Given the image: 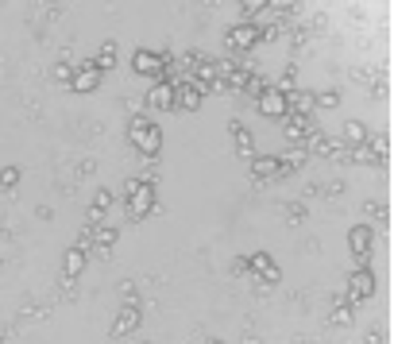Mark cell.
<instances>
[{"mask_svg":"<svg viewBox=\"0 0 394 344\" xmlns=\"http://www.w3.org/2000/svg\"><path fill=\"white\" fill-rule=\"evenodd\" d=\"M228 132H232V143H236V155L240 159H256V139H251V132H247L240 120H232V124H228Z\"/></svg>","mask_w":394,"mask_h":344,"instance_id":"5bb4252c","label":"cell"},{"mask_svg":"<svg viewBox=\"0 0 394 344\" xmlns=\"http://www.w3.org/2000/svg\"><path fill=\"white\" fill-rule=\"evenodd\" d=\"M267 89H271V81H267L263 78V74H251V81H247V89H244V93H247V97H263V93H267Z\"/></svg>","mask_w":394,"mask_h":344,"instance_id":"f1b7e54d","label":"cell"},{"mask_svg":"<svg viewBox=\"0 0 394 344\" xmlns=\"http://www.w3.org/2000/svg\"><path fill=\"white\" fill-rule=\"evenodd\" d=\"M128 139L136 143V151H139L143 159H155L158 151H163V132H158V124H151V120H143V117L132 120Z\"/></svg>","mask_w":394,"mask_h":344,"instance_id":"7a4b0ae2","label":"cell"},{"mask_svg":"<svg viewBox=\"0 0 394 344\" xmlns=\"http://www.w3.org/2000/svg\"><path fill=\"white\" fill-rule=\"evenodd\" d=\"M367 213H371V216H383V221H386V216H391V209H386L383 201H367Z\"/></svg>","mask_w":394,"mask_h":344,"instance_id":"d590c367","label":"cell"},{"mask_svg":"<svg viewBox=\"0 0 394 344\" xmlns=\"http://www.w3.org/2000/svg\"><path fill=\"white\" fill-rule=\"evenodd\" d=\"M317 105H321V108H336V105H340V93H336V89H325V93H317Z\"/></svg>","mask_w":394,"mask_h":344,"instance_id":"836d02e7","label":"cell"},{"mask_svg":"<svg viewBox=\"0 0 394 344\" xmlns=\"http://www.w3.org/2000/svg\"><path fill=\"white\" fill-rule=\"evenodd\" d=\"M81 271H85V247H70L66 256H62V275H70V279H78Z\"/></svg>","mask_w":394,"mask_h":344,"instance_id":"ac0fdd59","label":"cell"},{"mask_svg":"<svg viewBox=\"0 0 394 344\" xmlns=\"http://www.w3.org/2000/svg\"><path fill=\"white\" fill-rule=\"evenodd\" d=\"M251 74H256V70H247V66H232V70L225 74L228 93H244V89H247V81H251Z\"/></svg>","mask_w":394,"mask_h":344,"instance_id":"ffe728a7","label":"cell"},{"mask_svg":"<svg viewBox=\"0 0 394 344\" xmlns=\"http://www.w3.org/2000/svg\"><path fill=\"white\" fill-rule=\"evenodd\" d=\"M228 275H236V279H247L251 275V263H247V256H236L232 263H228Z\"/></svg>","mask_w":394,"mask_h":344,"instance_id":"1f68e13d","label":"cell"},{"mask_svg":"<svg viewBox=\"0 0 394 344\" xmlns=\"http://www.w3.org/2000/svg\"><path fill=\"white\" fill-rule=\"evenodd\" d=\"M321 194H325V197H340V194H344V182H340V178H333V182H329Z\"/></svg>","mask_w":394,"mask_h":344,"instance_id":"e575fe53","label":"cell"},{"mask_svg":"<svg viewBox=\"0 0 394 344\" xmlns=\"http://www.w3.org/2000/svg\"><path fill=\"white\" fill-rule=\"evenodd\" d=\"M201 93H197V85H178L174 89V108H182V112H197L201 108Z\"/></svg>","mask_w":394,"mask_h":344,"instance_id":"e0dca14e","label":"cell"},{"mask_svg":"<svg viewBox=\"0 0 394 344\" xmlns=\"http://www.w3.org/2000/svg\"><path fill=\"white\" fill-rule=\"evenodd\" d=\"M247 263H251V279L263 286H275L278 279H282V271L275 267V259L267 256V252H256V256H247Z\"/></svg>","mask_w":394,"mask_h":344,"instance_id":"ba28073f","label":"cell"},{"mask_svg":"<svg viewBox=\"0 0 394 344\" xmlns=\"http://www.w3.org/2000/svg\"><path fill=\"white\" fill-rule=\"evenodd\" d=\"M391 93V81H386V70H375L371 74V97H386Z\"/></svg>","mask_w":394,"mask_h":344,"instance_id":"83f0119b","label":"cell"},{"mask_svg":"<svg viewBox=\"0 0 394 344\" xmlns=\"http://www.w3.org/2000/svg\"><path fill=\"white\" fill-rule=\"evenodd\" d=\"M109 209H112V194H109V190L93 194V205H89V225H101V221L109 216Z\"/></svg>","mask_w":394,"mask_h":344,"instance_id":"d6986e66","label":"cell"},{"mask_svg":"<svg viewBox=\"0 0 394 344\" xmlns=\"http://www.w3.org/2000/svg\"><path fill=\"white\" fill-rule=\"evenodd\" d=\"M240 16H267V0H247V4H240Z\"/></svg>","mask_w":394,"mask_h":344,"instance_id":"d6a6232c","label":"cell"},{"mask_svg":"<svg viewBox=\"0 0 394 344\" xmlns=\"http://www.w3.org/2000/svg\"><path fill=\"white\" fill-rule=\"evenodd\" d=\"M167 54H163V50H136V54H132V70H136V74H147V78H163V74H167Z\"/></svg>","mask_w":394,"mask_h":344,"instance_id":"5b68a950","label":"cell"},{"mask_svg":"<svg viewBox=\"0 0 394 344\" xmlns=\"http://www.w3.org/2000/svg\"><path fill=\"white\" fill-rule=\"evenodd\" d=\"M364 143H367V151H371L379 163H386V159H391V136H386V132H379V136H367Z\"/></svg>","mask_w":394,"mask_h":344,"instance_id":"603a6c76","label":"cell"},{"mask_svg":"<svg viewBox=\"0 0 394 344\" xmlns=\"http://www.w3.org/2000/svg\"><path fill=\"white\" fill-rule=\"evenodd\" d=\"M124 194H128V221H143V216H151L158 209L155 201V186H147V182H139V178H128L124 182Z\"/></svg>","mask_w":394,"mask_h":344,"instance_id":"6da1fadb","label":"cell"},{"mask_svg":"<svg viewBox=\"0 0 394 344\" xmlns=\"http://www.w3.org/2000/svg\"><path fill=\"white\" fill-rule=\"evenodd\" d=\"M20 174H23V170H20V167H12V163H8L4 170H0V182H4V190H8V194H12L16 186H20Z\"/></svg>","mask_w":394,"mask_h":344,"instance_id":"f546056e","label":"cell"},{"mask_svg":"<svg viewBox=\"0 0 394 344\" xmlns=\"http://www.w3.org/2000/svg\"><path fill=\"white\" fill-rule=\"evenodd\" d=\"M371 244H375V232L367 225H355L352 232H348V252H352L355 267H367V259H371Z\"/></svg>","mask_w":394,"mask_h":344,"instance_id":"3957f363","label":"cell"},{"mask_svg":"<svg viewBox=\"0 0 394 344\" xmlns=\"http://www.w3.org/2000/svg\"><path fill=\"white\" fill-rule=\"evenodd\" d=\"M251 178H256V186H267V182L282 178V163L275 155H256L251 159Z\"/></svg>","mask_w":394,"mask_h":344,"instance_id":"30bf717a","label":"cell"},{"mask_svg":"<svg viewBox=\"0 0 394 344\" xmlns=\"http://www.w3.org/2000/svg\"><path fill=\"white\" fill-rule=\"evenodd\" d=\"M97 85H101V70L93 66V62H85V66L78 70V78H74V85H70V89H74V93H93Z\"/></svg>","mask_w":394,"mask_h":344,"instance_id":"2e32d148","label":"cell"},{"mask_svg":"<svg viewBox=\"0 0 394 344\" xmlns=\"http://www.w3.org/2000/svg\"><path fill=\"white\" fill-rule=\"evenodd\" d=\"M364 139H367V128L360 124V120H348V124H344V143H348V148H355V143H364Z\"/></svg>","mask_w":394,"mask_h":344,"instance_id":"4316f807","label":"cell"},{"mask_svg":"<svg viewBox=\"0 0 394 344\" xmlns=\"http://www.w3.org/2000/svg\"><path fill=\"white\" fill-rule=\"evenodd\" d=\"M259 112H263L267 120H282L290 108H286V93L282 89H267L263 97H259Z\"/></svg>","mask_w":394,"mask_h":344,"instance_id":"7c38bea8","label":"cell"},{"mask_svg":"<svg viewBox=\"0 0 394 344\" xmlns=\"http://www.w3.org/2000/svg\"><path fill=\"white\" fill-rule=\"evenodd\" d=\"M139 321H143L139 305H136V302H128L124 310H120V317L112 321V329H109V333H112V341H124V336H132V333L139 329Z\"/></svg>","mask_w":394,"mask_h":344,"instance_id":"9c48e42d","label":"cell"},{"mask_svg":"<svg viewBox=\"0 0 394 344\" xmlns=\"http://www.w3.org/2000/svg\"><path fill=\"white\" fill-rule=\"evenodd\" d=\"M225 47L236 50V54H244V50H256V47H259V28H256V23H236V28L225 35Z\"/></svg>","mask_w":394,"mask_h":344,"instance_id":"8992f818","label":"cell"},{"mask_svg":"<svg viewBox=\"0 0 394 344\" xmlns=\"http://www.w3.org/2000/svg\"><path fill=\"white\" fill-rule=\"evenodd\" d=\"M89 174H93V159H85V163L78 167V178H89Z\"/></svg>","mask_w":394,"mask_h":344,"instance_id":"8d00e7d4","label":"cell"},{"mask_svg":"<svg viewBox=\"0 0 394 344\" xmlns=\"http://www.w3.org/2000/svg\"><path fill=\"white\" fill-rule=\"evenodd\" d=\"M93 66H97L101 74H109V70L116 66V43H105V47L97 50V59H93Z\"/></svg>","mask_w":394,"mask_h":344,"instance_id":"cb8c5ba5","label":"cell"},{"mask_svg":"<svg viewBox=\"0 0 394 344\" xmlns=\"http://www.w3.org/2000/svg\"><path fill=\"white\" fill-rule=\"evenodd\" d=\"M306 148H302V143H298V148H290V151H286V155L282 159H278V163H282V174H290V170H298V167H302V163H306Z\"/></svg>","mask_w":394,"mask_h":344,"instance_id":"d4e9b609","label":"cell"},{"mask_svg":"<svg viewBox=\"0 0 394 344\" xmlns=\"http://www.w3.org/2000/svg\"><path fill=\"white\" fill-rule=\"evenodd\" d=\"M147 105L151 108H170L174 105V85H170V81H158V85L147 93Z\"/></svg>","mask_w":394,"mask_h":344,"instance_id":"44dd1931","label":"cell"},{"mask_svg":"<svg viewBox=\"0 0 394 344\" xmlns=\"http://www.w3.org/2000/svg\"><path fill=\"white\" fill-rule=\"evenodd\" d=\"M116 228H109V225H93V247H97L101 256H105V252H112V244H116Z\"/></svg>","mask_w":394,"mask_h":344,"instance_id":"7402d4cb","label":"cell"},{"mask_svg":"<svg viewBox=\"0 0 394 344\" xmlns=\"http://www.w3.org/2000/svg\"><path fill=\"white\" fill-rule=\"evenodd\" d=\"M309 132H313V120L309 117H298V112H286L282 117V139L286 143H302Z\"/></svg>","mask_w":394,"mask_h":344,"instance_id":"8fae6325","label":"cell"},{"mask_svg":"<svg viewBox=\"0 0 394 344\" xmlns=\"http://www.w3.org/2000/svg\"><path fill=\"white\" fill-rule=\"evenodd\" d=\"M306 213H309V209L302 205V201H290V205H286V225H302Z\"/></svg>","mask_w":394,"mask_h":344,"instance_id":"4dcf8cb0","label":"cell"},{"mask_svg":"<svg viewBox=\"0 0 394 344\" xmlns=\"http://www.w3.org/2000/svg\"><path fill=\"white\" fill-rule=\"evenodd\" d=\"M329 23H325V16H309V20H294L290 23V39L298 43V47H309V43L325 31Z\"/></svg>","mask_w":394,"mask_h":344,"instance_id":"52a82bcc","label":"cell"},{"mask_svg":"<svg viewBox=\"0 0 394 344\" xmlns=\"http://www.w3.org/2000/svg\"><path fill=\"white\" fill-rule=\"evenodd\" d=\"M286 108L290 112H298V117H309L317 108V93H306V89H290L286 93Z\"/></svg>","mask_w":394,"mask_h":344,"instance_id":"9a60e30c","label":"cell"},{"mask_svg":"<svg viewBox=\"0 0 394 344\" xmlns=\"http://www.w3.org/2000/svg\"><path fill=\"white\" fill-rule=\"evenodd\" d=\"M371 294H375V275L367 271V267H355L352 275H348V294L344 298L352 305H364Z\"/></svg>","mask_w":394,"mask_h":344,"instance_id":"277c9868","label":"cell"},{"mask_svg":"<svg viewBox=\"0 0 394 344\" xmlns=\"http://www.w3.org/2000/svg\"><path fill=\"white\" fill-rule=\"evenodd\" d=\"M74 78H78V74H74L70 62H54V66H50V81H59V85H74Z\"/></svg>","mask_w":394,"mask_h":344,"instance_id":"484cf974","label":"cell"},{"mask_svg":"<svg viewBox=\"0 0 394 344\" xmlns=\"http://www.w3.org/2000/svg\"><path fill=\"white\" fill-rule=\"evenodd\" d=\"M352 317H355V305L344 294L329 298V325H352Z\"/></svg>","mask_w":394,"mask_h":344,"instance_id":"4fadbf2b","label":"cell"}]
</instances>
